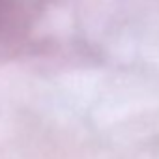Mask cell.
<instances>
[{"label":"cell","instance_id":"6da1fadb","mask_svg":"<svg viewBox=\"0 0 159 159\" xmlns=\"http://www.w3.org/2000/svg\"><path fill=\"white\" fill-rule=\"evenodd\" d=\"M49 0H0V56H11L28 41Z\"/></svg>","mask_w":159,"mask_h":159}]
</instances>
